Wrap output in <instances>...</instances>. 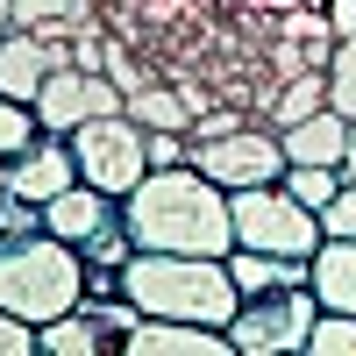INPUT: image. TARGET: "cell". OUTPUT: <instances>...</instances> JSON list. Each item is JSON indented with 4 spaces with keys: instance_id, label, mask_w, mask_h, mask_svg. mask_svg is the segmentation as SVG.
Wrapping results in <instances>:
<instances>
[{
    "instance_id": "obj_1",
    "label": "cell",
    "mask_w": 356,
    "mask_h": 356,
    "mask_svg": "<svg viewBox=\"0 0 356 356\" xmlns=\"http://www.w3.org/2000/svg\"><path fill=\"white\" fill-rule=\"evenodd\" d=\"M122 214L136 228V250H186V257H228L235 250V214L228 193L193 164L150 171L143 186L122 200Z\"/></svg>"
},
{
    "instance_id": "obj_2",
    "label": "cell",
    "mask_w": 356,
    "mask_h": 356,
    "mask_svg": "<svg viewBox=\"0 0 356 356\" xmlns=\"http://www.w3.org/2000/svg\"><path fill=\"white\" fill-rule=\"evenodd\" d=\"M122 292L157 321H207V328H228L235 300H243L228 278V257H186V250H136Z\"/></svg>"
},
{
    "instance_id": "obj_3",
    "label": "cell",
    "mask_w": 356,
    "mask_h": 356,
    "mask_svg": "<svg viewBox=\"0 0 356 356\" xmlns=\"http://www.w3.org/2000/svg\"><path fill=\"white\" fill-rule=\"evenodd\" d=\"M86 300V257L72 243H57L50 228L22 235V243H0V307L22 314L29 328L72 314Z\"/></svg>"
},
{
    "instance_id": "obj_4",
    "label": "cell",
    "mask_w": 356,
    "mask_h": 356,
    "mask_svg": "<svg viewBox=\"0 0 356 356\" xmlns=\"http://www.w3.org/2000/svg\"><path fill=\"white\" fill-rule=\"evenodd\" d=\"M228 214H235V243L243 250H271V257H314L321 250V214L300 207L278 178L228 193Z\"/></svg>"
},
{
    "instance_id": "obj_5",
    "label": "cell",
    "mask_w": 356,
    "mask_h": 356,
    "mask_svg": "<svg viewBox=\"0 0 356 356\" xmlns=\"http://www.w3.org/2000/svg\"><path fill=\"white\" fill-rule=\"evenodd\" d=\"M321 321L314 285H278V292H250L228 314V342L235 356H292L307 349V328Z\"/></svg>"
},
{
    "instance_id": "obj_6",
    "label": "cell",
    "mask_w": 356,
    "mask_h": 356,
    "mask_svg": "<svg viewBox=\"0 0 356 356\" xmlns=\"http://www.w3.org/2000/svg\"><path fill=\"white\" fill-rule=\"evenodd\" d=\"M72 164L86 186H100L114 200H129L143 178H150V150H143V122H129V107L122 114H93V122H79L72 129Z\"/></svg>"
},
{
    "instance_id": "obj_7",
    "label": "cell",
    "mask_w": 356,
    "mask_h": 356,
    "mask_svg": "<svg viewBox=\"0 0 356 356\" xmlns=\"http://www.w3.org/2000/svg\"><path fill=\"white\" fill-rule=\"evenodd\" d=\"M186 164L207 171L221 193H243V186H271V178H285V143H278V129L243 122V129H228V136L193 143Z\"/></svg>"
},
{
    "instance_id": "obj_8",
    "label": "cell",
    "mask_w": 356,
    "mask_h": 356,
    "mask_svg": "<svg viewBox=\"0 0 356 356\" xmlns=\"http://www.w3.org/2000/svg\"><path fill=\"white\" fill-rule=\"evenodd\" d=\"M36 122L50 129V136H72L79 122H93V114H122L129 107V93L114 86L107 72H79V65H57L43 86H36Z\"/></svg>"
},
{
    "instance_id": "obj_9",
    "label": "cell",
    "mask_w": 356,
    "mask_h": 356,
    "mask_svg": "<svg viewBox=\"0 0 356 356\" xmlns=\"http://www.w3.org/2000/svg\"><path fill=\"white\" fill-rule=\"evenodd\" d=\"M72 178H79V164H72V136H50V129H43L22 157H8V164H0V193L36 200V207H43V200H57V193H65Z\"/></svg>"
},
{
    "instance_id": "obj_10",
    "label": "cell",
    "mask_w": 356,
    "mask_h": 356,
    "mask_svg": "<svg viewBox=\"0 0 356 356\" xmlns=\"http://www.w3.org/2000/svg\"><path fill=\"white\" fill-rule=\"evenodd\" d=\"M122 214V200L114 193H100V186H86V178H72L57 200H43V228L57 235V243H72V250H86L93 235Z\"/></svg>"
},
{
    "instance_id": "obj_11",
    "label": "cell",
    "mask_w": 356,
    "mask_h": 356,
    "mask_svg": "<svg viewBox=\"0 0 356 356\" xmlns=\"http://www.w3.org/2000/svg\"><path fill=\"white\" fill-rule=\"evenodd\" d=\"M122 356H235V342H228V328H207V321H157V314H143L129 328Z\"/></svg>"
},
{
    "instance_id": "obj_12",
    "label": "cell",
    "mask_w": 356,
    "mask_h": 356,
    "mask_svg": "<svg viewBox=\"0 0 356 356\" xmlns=\"http://www.w3.org/2000/svg\"><path fill=\"white\" fill-rule=\"evenodd\" d=\"M65 65L50 43H36L29 29H0V100H36V86Z\"/></svg>"
},
{
    "instance_id": "obj_13",
    "label": "cell",
    "mask_w": 356,
    "mask_h": 356,
    "mask_svg": "<svg viewBox=\"0 0 356 356\" xmlns=\"http://www.w3.org/2000/svg\"><path fill=\"white\" fill-rule=\"evenodd\" d=\"M307 285L321 307L356 314V235H321V250L307 257Z\"/></svg>"
},
{
    "instance_id": "obj_14",
    "label": "cell",
    "mask_w": 356,
    "mask_h": 356,
    "mask_svg": "<svg viewBox=\"0 0 356 356\" xmlns=\"http://www.w3.org/2000/svg\"><path fill=\"white\" fill-rule=\"evenodd\" d=\"M328 107V72H292V79H278L271 93H264L257 107H250V122H264V129H292V122H307V114H321Z\"/></svg>"
},
{
    "instance_id": "obj_15",
    "label": "cell",
    "mask_w": 356,
    "mask_h": 356,
    "mask_svg": "<svg viewBox=\"0 0 356 356\" xmlns=\"http://www.w3.org/2000/svg\"><path fill=\"white\" fill-rule=\"evenodd\" d=\"M278 143H285V164H342V150H349V122H342L335 107H321V114H307V122L278 129Z\"/></svg>"
},
{
    "instance_id": "obj_16",
    "label": "cell",
    "mask_w": 356,
    "mask_h": 356,
    "mask_svg": "<svg viewBox=\"0 0 356 356\" xmlns=\"http://www.w3.org/2000/svg\"><path fill=\"white\" fill-rule=\"evenodd\" d=\"M36 356H122V349H114V335L86 307H72V314H57V321L36 328Z\"/></svg>"
},
{
    "instance_id": "obj_17",
    "label": "cell",
    "mask_w": 356,
    "mask_h": 356,
    "mask_svg": "<svg viewBox=\"0 0 356 356\" xmlns=\"http://www.w3.org/2000/svg\"><path fill=\"white\" fill-rule=\"evenodd\" d=\"M228 278H235V292H278V285H307V257H271V250H243L235 243L228 250Z\"/></svg>"
},
{
    "instance_id": "obj_18",
    "label": "cell",
    "mask_w": 356,
    "mask_h": 356,
    "mask_svg": "<svg viewBox=\"0 0 356 356\" xmlns=\"http://www.w3.org/2000/svg\"><path fill=\"white\" fill-rule=\"evenodd\" d=\"M278 186L300 200V207H314V214H321V207L342 193V164H285V178H278Z\"/></svg>"
},
{
    "instance_id": "obj_19",
    "label": "cell",
    "mask_w": 356,
    "mask_h": 356,
    "mask_svg": "<svg viewBox=\"0 0 356 356\" xmlns=\"http://www.w3.org/2000/svg\"><path fill=\"white\" fill-rule=\"evenodd\" d=\"M307 356H356V314L321 307V321L307 328Z\"/></svg>"
},
{
    "instance_id": "obj_20",
    "label": "cell",
    "mask_w": 356,
    "mask_h": 356,
    "mask_svg": "<svg viewBox=\"0 0 356 356\" xmlns=\"http://www.w3.org/2000/svg\"><path fill=\"white\" fill-rule=\"evenodd\" d=\"M328 107L342 122H356V36H342L335 57H328Z\"/></svg>"
},
{
    "instance_id": "obj_21",
    "label": "cell",
    "mask_w": 356,
    "mask_h": 356,
    "mask_svg": "<svg viewBox=\"0 0 356 356\" xmlns=\"http://www.w3.org/2000/svg\"><path fill=\"white\" fill-rule=\"evenodd\" d=\"M36 136H43L36 107H29V100H0V164H8V157H22Z\"/></svg>"
},
{
    "instance_id": "obj_22",
    "label": "cell",
    "mask_w": 356,
    "mask_h": 356,
    "mask_svg": "<svg viewBox=\"0 0 356 356\" xmlns=\"http://www.w3.org/2000/svg\"><path fill=\"white\" fill-rule=\"evenodd\" d=\"M79 257H86V264H114V271H122V264L136 257V228H129V214H114V221H107V228H100Z\"/></svg>"
},
{
    "instance_id": "obj_23",
    "label": "cell",
    "mask_w": 356,
    "mask_h": 356,
    "mask_svg": "<svg viewBox=\"0 0 356 356\" xmlns=\"http://www.w3.org/2000/svg\"><path fill=\"white\" fill-rule=\"evenodd\" d=\"M36 228H43V207L36 200L0 193V243H22V235H36Z\"/></svg>"
},
{
    "instance_id": "obj_24",
    "label": "cell",
    "mask_w": 356,
    "mask_h": 356,
    "mask_svg": "<svg viewBox=\"0 0 356 356\" xmlns=\"http://www.w3.org/2000/svg\"><path fill=\"white\" fill-rule=\"evenodd\" d=\"M143 150H150V171H171V164H186L193 136L186 129H143Z\"/></svg>"
},
{
    "instance_id": "obj_25",
    "label": "cell",
    "mask_w": 356,
    "mask_h": 356,
    "mask_svg": "<svg viewBox=\"0 0 356 356\" xmlns=\"http://www.w3.org/2000/svg\"><path fill=\"white\" fill-rule=\"evenodd\" d=\"M321 235H356V186L342 178V193L321 207Z\"/></svg>"
},
{
    "instance_id": "obj_26",
    "label": "cell",
    "mask_w": 356,
    "mask_h": 356,
    "mask_svg": "<svg viewBox=\"0 0 356 356\" xmlns=\"http://www.w3.org/2000/svg\"><path fill=\"white\" fill-rule=\"evenodd\" d=\"M0 356H36V328L8 307H0Z\"/></svg>"
},
{
    "instance_id": "obj_27",
    "label": "cell",
    "mask_w": 356,
    "mask_h": 356,
    "mask_svg": "<svg viewBox=\"0 0 356 356\" xmlns=\"http://www.w3.org/2000/svg\"><path fill=\"white\" fill-rule=\"evenodd\" d=\"M86 0H15V29H36V22H50V15H79Z\"/></svg>"
},
{
    "instance_id": "obj_28",
    "label": "cell",
    "mask_w": 356,
    "mask_h": 356,
    "mask_svg": "<svg viewBox=\"0 0 356 356\" xmlns=\"http://www.w3.org/2000/svg\"><path fill=\"white\" fill-rule=\"evenodd\" d=\"M321 8H328V29H335V36H356V0H321Z\"/></svg>"
},
{
    "instance_id": "obj_29",
    "label": "cell",
    "mask_w": 356,
    "mask_h": 356,
    "mask_svg": "<svg viewBox=\"0 0 356 356\" xmlns=\"http://www.w3.org/2000/svg\"><path fill=\"white\" fill-rule=\"evenodd\" d=\"M342 178L356 186V122H349V150H342Z\"/></svg>"
},
{
    "instance_id": "obj_30",
    "label": "cell",
    "mask_w": 356,
    "mask_h": 356,
    "mask_svg": "<svg viewBox=\"0 0 356 356\" xmlns=\"http://www.w3.org/2000/svg\"><path fill=\"white\" fill-rule=\"evenodd\" d=\"M0 29H15V0H0Z\"/></svg>"
}]
</instances>
